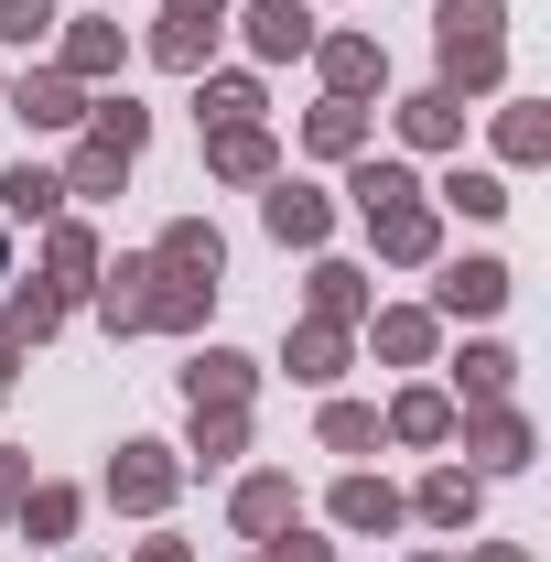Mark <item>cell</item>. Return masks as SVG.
Here are the masks:
<instances>
[{"label": "cell", "mask_w": 551, "mask_h": 562, "mask_svg": "<svg viewBox=\"0 0 551 562\" xmlns=\"http://www.w3.org/2000/svg\"><path fill=\"white\" fill-rule=\"evenodd\" d=\"M357 216L379 227L390 260H432V195H421L401 162H357Z\"/></svg>", "instance_id": "obj_1"}, {"label": "cell", "mask_w": 551, "mask_h": 562, "mask_svg": "<svg viewBox=\"0 0 551 562\" xmlns=\"http://www.w3.org/2000/svg\"><path fill=\"white\" fill-rule=\"evenodd\" d=\"M443 22V98H465V87H497L508 76V0H443L432 11Z\"/></svg>", "instance_id": "obj_2"}, {"label": "cell", "mask_w": 551, "mask_h": 562, "mask_svg": "<svg viewBox=\"0 0 551 562\" xmlns=\"http://www.w3.org/2000/svg\"><path fill=\"white\" fill-rule=\"evenodd\" d=\"M206 292L216 281H184V271H162V260H120L98 303H109V325H195Z\"/></svg>", "instance_id": "obj_3"}, {"label": "cell", "mask_w": 551, "mask_h": 562, "mask_svg": "<svg viewBox=\"0 0 551 562\" xmlns=\"http://www.w3.org/2000/svg\"><path fill=\"white\" fill-rule=\"evenodd\" d=\"M249 390H260V368L227 357V347H206L195 368H184V401H195V412H249Z\"/></svg>", "instance_id": "obj_4"}, {"label": "cell", "mask_w": 551, "mask_h": 562, "mask_svg": "<svg viewBox=\"0 0 551 562\" xmlns=\"http://www.w3.org/2000/svg\"><path fill=\"white\" fill-rule=\"evenodd\" d=\"M465 454H476L486 476H508V465H530V422L508 412V401H486V412L465 422Z\"/></svg>", "instance_id": "obj_5"}, {"label": "cell", "mask_w": 551, "mask_h": 562, "mask_svg": "<svg viewBox=\"0 0 551 562\" xmlns=\"http://www.w3.org/2000/svg\"><path fill=\"white\" fill-rule=\"evenodd\" d=\"M109 497H120V508H162V497H173V454H162V443H120Z\"/></svg>", "instance_id": "obj_6"}, {"label": "cell", "mask_w": 551, "mask_h": 562, "mask_svg": "<svg viewBox=\"0 0 551 562\" xmlns=\"http://www.w3.org/2000/svg\"><path fill=\"white\" fill-rule=\"evenodd\" d=\"M401 140H412V151H454V140H465V98H443V87L401 98Z\"/></svg>", "instance_id": "obj_7"}, {"label": "cell", "mask_w": 551, "mask_h": 562, "mask_svg": "<svg viewBox=\"0 0 551 562\" xmlns=\"http://www.w3.org/2000/svg\"><path fill=\"white\" fill-rule=\"evenodd\" d=\"M432 303L443 314H497L508 303V260H454V271L432 281Z\"/></svg>", "instance_id": "obj_8"}, {"label": "cell", "mask_w": 551, "mask_h": 562, "mask_svg": "<svg viewBox=\"0 0 551 562\" xmlns=\"http://www.w3.org/2000/svg\"><path fill=\"white\" fill-rule=\"evenodd\" d=\"M260 216H271V238L281 249H314V238H325V195H314V184H271V195H260Z\"/></svg>", "instance_id": "obj_9"}, {"label": "cell", "mask_w": 551, "mask_h": 562, "mask_svg": "<svg viewBox=\"0 0 551 562\" xmlns=\"http://www.w3.org/2000/svg\"><path fill=\"white\" fill-rule=\"evenodd\" d=\"M249 44H260V55H314V11H303V0H260V11H249Z\"/></svg>", "instance_id": "obj_10"}, {"label": "cell", "mask_w": 551, "mask_h": 562, "mask_svg": "<svg viewBox=\"0 0 551 562\" xmlns=\"http://www.w3.org/2000/svg\"><path fill=\"white\" fill-rule=\"evenodd\" d=\"M11 120H33V131H66V120H87V98H76V76H22Z\"/></svg>", "instance_id": "obj_11"}, {"label": "cell", "mask_w": 551, "mask_h": 562, "mask_svg": "<svg viewBox=\"0 0 551 562\" xmlns=\"http://www.w3.org/2000/svg\"><path fill=\"white\" fill-rule=\"evenodd\" d=\"M421 519H432V530H465V519H476V465H432V476H421Z\"/></svg>", "instance_id": "obj_12"}, {"label": "cell", "mask_w": 551, "mask_h": 562, "mask_svg": "<svg viewBox=\"0 0 551 562\" xmlns=\"http://www.w3.org/2000/svg\"><path fill=\"white\" fill-rule=\"evenodd\" d=\"M206 162L227 173V184H260V173H271V131H260V120H238V131H216Z\"/></svg>", "instance_id": "obj_13"}, {"label": "cell", "mask_w": 551, "mask_h": 562, "mask_svg": "<svg viewBox=\"0 0 551 562\" xmlns=\"http://www.w3.org/2000/svg\"><path fill=\"white\" fill-rule=\"evenodd\" d=\"M151 260H162V271H184V281H216V271H227V249H216V227H195V216H184V227H173V238H162Z\"/></svg>", "instance_id": "obj_14"}, {"label": "cell", "mask_w": 551, "mask_h": 562, "mask_svg": "<svg viewBox=\"0 0 551 562\" xmlns=\"http://www.w3.org/2000/svg\"><path fill=\"white\" fill-rule=\"evenodd\" d=\"M336 519H346V530H401V487H379V476H346V487H336Z\"/></svg>", "instance_id": "obj_15"}, {"label": "cell", "mask_w": 551, "mask_h": 562, "mask_svg": "<svg viewBox=\"0 0 551 562\" xmlns=\"http://www.w3.org/2000/svg\"><path fill=\"white\" fill-rule=\"evenodd\" d=\"M238 530H249V541L292 530V476H249V487H238Z\"/></svg>", "instance_id": "obj_16"}, {"label": "cell", "mask_w": 551, "mask_h": 562, "mask_svg": "<svg viewBox=\"0 0 551 562\" xmlns=\"http://www.w3.org/2000/svg\"><path fill=\"white\" fill-rule=\"evenodd\" d=\"M325 76H336V98H357V87H379V76H390V55H379L368 33H336V44H325Z\"/></svg>", "instance_id": "obj_17"}, {"label": "cell", "mask_w": 551, "mask_h": 562, "mask_svg": "<svg viewBox=\"0 0 551 562\" xmlns=\"http://www.w3.org/2000/svg\"><path fill=\"white\" fill-rule=\"evenodd\" d=\"M357 314H368V281L346 271V260H325L314 271V325H357Z\"/></svg>", "instance_id": "obj_18"}, {"label": "cell", "mask_w": 551, "mask_h": 562, "mask_svg": "<svg viewBox=\"0 0 551 562\" xmlns=\"http://www.w3.org/2000/svg\"><path fill=\"white\" fill-rule=\"evenodd\" d=\"M508 379H519V357H508V347H465V368H454V390H465L476 412H486V401H508Z\"/></svg>", "instance_id": "obj_19"}, {"label": "cell", "mask_w": 551, "mask_h": 562, "mask_svg": "<svg viewBox=\"0 0 551 562\" xmlns=\"http://www.w3.org/2000/svg\"><path fill=\"white\" fill-rule=\"evenodd\" d=\"M55 325H66V292H55V281H22V292H11V325H0V336H22V347H33V336H55Z\"/></svg>", "instance_id": "obj_20"}, {"label": "cell", "mask_w": 551, "mask_h": 562, "mask_svg": "<svg viewBox=\"0 0 551 562\" xmlns=\"http://www.w3.org/2000/svg\"><path fill=\"white\" fill-rule=\"evenodd\" d=\"M390 432H401V443H443V432H454V401H443V390H401Z\"/></svg>", "instance_id": "obj_21"}, {"label": "cell", "mask_w": 551, "mask_h": 562, "mask_svg": "<svg viewBox=\"0 0 551 562\" xmlns=\"http://www.w3.org/2000/svg\"><path fill=\"white\" fill-rule=\"evenodd\" d=\"M336 368H346V325H303V336H292V379H314V390H325Z\"/></svg>", "instance_id": "obj_22"}, {"label": "cell", "mask_w": 551, "mask_h": 562, "mask_svg": "<svg viewBox=\"0 0 551 562\" xmlns=\"http://www.w3.org/2000/svg\"><path fill=\"white\" fill-rule=\"evenodd\" d=\"M303 140H314V151H357V140H368V109H357V98H325V109L303 120Z\"/></svg>", "instance_id": "obj_23"}, {"label": "cell", "mask_w": 551, "mask_h": 562, "mask_svg": "<svg viewBox=\"0 0 551 562\" xmlns=\"http://www.w3.org/2000/svg\"><path fill=\"white\" fill-rule=\"evenodd\" d=\"M44 271H55V292H66V281H87V271H98V238L55 216V238H44Z\"/></svg>", "instance_id": "obj_24"}, {"label": "cell", "mask_w": 551, "mask_h": 562, "mask_svg": "<svg viewBox=\"0 0 551 562\" xmlns=\"http://www.w3.org/2000/svg\"><path fill=\"white\" fill-rule=\"evenodd\" d=\"M87 120H98V131H87V140H109V151H120V162H131L140 140H151V120H140L131 98H98V109H87Z\"/></svg>", "instance_id": "obj_25"}, {"label": "cell", "mask_w": 551, "mask_h": 562, "mask_svg": "<svg viewBox=\"0 0 551 562\" xmlns=\"http://www.w3.org/2000/svg\"><path fill=\"white\" fill-rule=\"evenodd\" d=\"M0 195H11V216H55L66 206V173H33L22 162V173H0Z\"/></svg>", "instance_id": "obj_26"}, {"label": "cell", "mask_w": 551, "mask_h": 562, "mask_svg": "<svg viewBox=\"0 0 551 562\" xmlns=\"http://www.w3.org/2000/svg\"><path fill=\"white\" fill-rule=\"evenodd\" d=\"M109 66H120V22H87L66 44V76H109Z\"/></svg>", "instance_id": "obj_27"}, {"label": "cell", "mask_w": 551, "mask_h": 562, "mask_svg": "<svg viewBox=\"0 0 551 562\" xmlns=\"http://www.w3.org/2000/svg\"><path fill=\"white\" fill-rule=\"evenodd\" d=\"M497 151H508V162H541V151H551V120H541V109H508V120H497Z\"/></svg>", "instance_id": "obj_28"}, {"label": "cell", "mask_w": 551, "mask_h": 562, "mask_svg": "<svg viewBox=\"0 0 551 562\" xmlns=\"http://www.w3.org/2000/svg\"><path fill=\"white\" fill-rule=\"evenodd\" d=\"M443 206H465L486 227V216H508V184H497V173H454V184H443Z\"/></svg>", "instance_id": "obj_29"}, {"label": "cell", "mask_w": 551, "mask_h": 562, "mask_svg": "<svg viewBox=\"0 0 551 562\" xmlns=\"http://www.w3.org/2000/svg\"><path fill=\"white\" fill-rule=\"evenodd\" d=\"M379 357H432V314H379Z\"/></svg>", "instance_id": "obj_30"}, {"label": "cell", "mask_w": 551, "mask_h": 562, "mask_svg": "<svg viewBox=\"0 0 551 562\" xmlns=\"http://www.w3.org/2000/svg\"><path fill=\"white\" fill-rule=\"evenodd\" d=\"M325 443H336V454H368V443H379V412H368V401H336V412H325Z\"/></svg>", "instance_id": "obj_31"}, {"label": "cell", "mask_w": 551, "mask_h": 562, "mask_svg": "<svg viewBox=\"0 0 551 562\" xmlns=\"http://www.w3.org/2000/svg\"><path fill=\"white\" fill-rule=\"evenodd\" d=\"M238 443H249V412H195V454H206V465H227Z\"/></svg>", "instance_id": "obj_32"}, {"label": "cell", "mask_w": 551, "mask_h": 562, "mask_svg": "<svg viewBox=\"0 0 551 562\" xmlns=\"http://www.w3.org/2000/svg\"><path fill=\"white\" fill-rule=\"evenodd\" d=\"M206 44H216V22H162V33H151L162 66H206Z\"/></svg>", "instance_id": "obj_33"}, {"label": "cell", "mask_w": 551, "mask_h": 562, "mask_svg": "<svg viewBox=\"0 0 551 562\" xmlns=\"http://www.w3.org/2000/svg\"><path fill=\"white\" fill-rule=\"evenodd\" d=\"M206 120H216V131L260 120V87H249V76H216V87H206Z\"/></svg>", "instance_id": "obj_34"}, {"label": "cell", "mask_w": 551, "mask_h": 562, "mask_svg": "<svg viewBox=\"0 0 551 562\" xmlns=\"http://www.w3.org/2000/svg\"><path fill=\"white\" fill-rule=\"evenodd\" d=\"M55 33V0H0V44H44Z\"/></svg>", "instance_id": "obj_35"}, {"label": "cell", "mask_w": 551, "mask_h": 562, "mask_svg": "<svg viewBox=\"0 0 551 562\" xmlns=\"http://www.w3.org/2000/svg\"><path fill=\"white\" fill-rule=\"evenodd\" d=\"M109 184H120V151H109V140H87V151H76V173H66V195H109Z\"/></svg>", "instance_id": "obj_36"}, {"label": "cell", "mask_w": 551, "mask_h": 562, "mask_svg": "<svg viewBox=\"0 0 551 562\" xmlns=\"http://www.w3.org/2000/svg\"><path fill=\"white\" fill-rule=\"evenodd\" d=\"M66 519H76V497H66V487L33 497V541H66Z\"/></svg>", "instance_id": "obj_37"}, {"label": "cell", "mask_w": 551, "mask_h": 562, "mask_svg": "<svg viewBox=\"0 0 551 562\" xmlns=\"http://www.w3.org/2000/svg\"><path fill=\"white\" fill-rule=\"evenodd\" d=\"M271 562H336L325 541H303V530H271Z\"/></svg>", "instance_id": "obj_38"}, {"label": "cell", "mask_w": 551, "mask_h": 562, "mask_svg": "<svg viewBox=\"0 0 551 562\" xmlns=\"http://www.w3.org/2000/svg\"><path fill=\"white\" fill-rule=\"evenodd\" d=\"M0 508H22V454H0Z\"/></svg>", "instance_id": "obj_39"}, {"label": "cell", "mask_w": 551, "mask_h": 562, "mask_svg": "<svg viewBox=\"0 0 551 562\" xmlns=\"http://www.w3.org/2000/svg\"><path fill=\"white\" fill-rule=\"evenodd\" d=\"M11 379H22V336H0V390H11Z\"/></svg>", "instance_id": "obj_40"}, {"label": "cell", "mask_w": 551, "mask_h": 562, "mask_svg": "<svg viewBox=\"0 0 551 562\" xmlns=\"http://www.w3.org/2000/svg\"><path fill=\"white\" fill-rule=\"evenodd\" d=\"M216 11H227V0H173V22H216Z\"/></svg>", "instance_id": "obj_41"}, {"label": "cell", "mask_w": 551, "mask_h": 562, "mask_svg": "<svg viewBox=\"0 0 551 562\" xmlns=\"http://www.w3.org/2000/svg\"><path fill=\"white\" fill-rule=\"evenodd\" d=\"M140 562H195V552H184V541H151V552H140Z\"/></svg>", "instance_id": "obj_42"}, {"label": "cell", "mask_w": 551, "mask_h": 562, "mask_svg": "<svg viewBox=\"0 0 551 562\" xmlns=\"http://www.w3.org/2000/svg\"><path fill=\"white\" fill-rule=\"evenodd\" d=\"M476 562H519V552H508V541H497V552H476Z\"/></svg>", "instance_id": "obj_43"}, {"label": "cell", "mask_w": 551, "mask_h": 562, "mask_svg": "<svg viewBox=\"0 0 551 562\" xmlns=\"http://www.w3.org/2000/svg\"><path fill=\"white\" fill-rule=\"evenodd\" d=\"M421 562H443V552H421Z\"/></svg>", "instance_id": "obj_44"}]
</instances>
